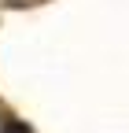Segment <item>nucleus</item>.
Listing matches in <instances>:
<instances>
[{"instance_id": "obj_1", "label": "nucleus", "mask_w": 129, "mask_h": 133, "mask_svg": "<svg viewBox=\"0 0 129 133\" xmlns=\"http://www.w3.org/2000/svg\"><path fill=\"white\" fill-rule=\"evenodd\" d=\"M0 133H33V129L19 118H11V115H0Z\"/></svg>"}]
</instances>
